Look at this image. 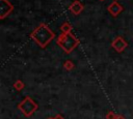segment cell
Returning a JSON list of instances; mask_svg holds the SVG:
<instances>
[{
  "label": "cell",
  "instance_id": "cell-1",
  "mask_svg": "<svg viewBox=\"0 0 133 119\" xmlns=\"http://www.w3.org/2000/svg\"><path fill=\"white\" fill-rule=\"evenodd\" d=\"M117 119H122V118H117Z\"/></svg>",
  "mask_w": 133,
  "mask_h": 119
}]
</instances>
